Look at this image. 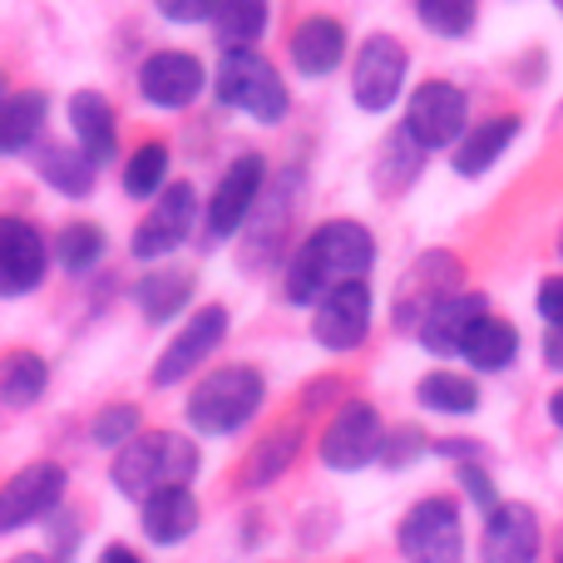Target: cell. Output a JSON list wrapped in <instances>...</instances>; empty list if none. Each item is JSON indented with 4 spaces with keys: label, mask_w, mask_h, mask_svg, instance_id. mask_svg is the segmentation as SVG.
<instances>
[{
    "label": "cell",
    "mask_w": 563,
    "mask_h": 563,
    "mask_svg": "<svg viewBox=\"0 0 563 563\" xmlns=\"http://www.w3.org/2000/svg\"><path fill=\"white\" fill-rule=\"evenodd\" d=\"M45 390H49L45 356H35V351H10L5 366H0V400H5L10 410H25V406H35Z\"/></svg>",
    "instance_id": "83f0119b"
},
{
    "label": "cell",
    "mask_w": 563,
    "mask_h": 563,
    "mask_svg": "<svg viewBox=\"0 0 563 563\" xmlns=\"http://www.w3.org/2000/svg\"><path fill=\"white\" fill-rule=\"evenodd\" d=\"M544 361H549L554 371H563V321L544 331Z\"/></svg>",
    "instance_id": "b9f144b4"
},
{
    "label": "cell",
    "mask_w": 563,
    "mask_h": 563,
    "mask_svg": "<svg viewBox=\"0 0 563 563\" xmlns=\"http://www.w3.org/2000/svg\"><path fill=\"white\" fill-rule=\"evenodd\" d=\"M144 435V410L129 406V400H119V406H104L95 420H89V440L104 450H124L129 440Z\"/></svg>",
    "instance_id": "e575fe53"
},
{
    "label": "cell",
    "mask_w": 563,
    "mask_h": 563,
    "mask_svg": "<svg viewBox=\"0 0 563 563\" xmlns=\"http://www.w3.org/2000/svg\"><path fill=\"white\" fill-rule=\"evenodd\" d=\"M194 223H198V194L188 184H168L164 194H158V208L134 228L129 253H134L139 263H164V257H174L178 247L194 238Z\"/></svg>",
    "instance_id": "5bb4252c"
},
{
    "label": "cell",
    "mask_w": 563,
    "mask_h": 563,
    "mask_svg": "<svg viewBox=\"0 0 563 563\" xmlns=\"http://www.w3.org/2000/svg\"><path fill=\"white\" fill-rule=\"evenodd\" d=\"M55 257H59V267H65L69 277L95 273V263L104 257V228H99V223H69V228H59Z\"/></svg>",
    "instance_id": "1f68e13d"
},
{
    "label": "cell",
    "mask_w": 563,
    "mask_h": 563,
    "mask_svg": "<svg viewBox=\"0 0 563 563\" xmlns=\"http://www.w3.org/2000/svg\"><path fill=\"white\" fill-rule=\"evenodd\" d=\"M263 188H267V158L263 154H238L233 164L223 168V178H218L213 198H208V218H203L208 243H228V238L243 233V223L253 218V208L263 203Z\"/></svg>",
    "instance_id": "ba28073f"
},
{
    "label": "cell",
    "mask_w": 563,
    "mask_h": 563,
    "mask_svg": "<svg viewBox=\"0 0 563 563\" xmlns=\"http://www.w3.org/2000/svg\"><path fill=\"white\" fill-rule=\"evenodd\" d=\"M223 336H228V307H218V301L198 307L194 317L184 321V331H178V336L168 341L164 351H158V361H154V371H148V380H154L158 390H168V386H178V380H188L208 356H213L218 346H223Z\"/></svg>",
    "instance_id": "7c38bea8"
},
{
    "label": "cell",
    "mask_w": 563,
    "mask_h": 563,
    "mask_svg": "<svg viewBox=\"0 0 563 563\" xmlns=\"http://www.w3.org/2000/svg\"><path fill=\"white\" fill-rule=\"evenodd\" d=\"M549 420H554V426L563 430V386L554 390V396H549Z\"/></svg>",
    "instance_id": "ee69618b"
},
{
    "label": "cell",
    "mask_w": 563,
    "mask_h": 563,
    "mask_svg": "<svg viewBox=\"0 0 563 563\" xmlns=\"http://www.w3.org/2000/svg\"><path fill=\"white\" fill-rule=\"evenodd\" d=\"M406 563H465V519L450 495H430L406 509L396 529Z\"/></svg>",
    "instance_id": "5b68a950"
},
{
    "label": "cell",
    "mask_w": 563,
    "mask_h": 563,
    "mask_svg": "<svg viewBox=\"0 0 563 563\" xmlns=\"http://www.w3.org/2000/svg\"><path fill=\"white\" fill-rule=\"evenodd\" d=\"M460 489H465V495L475 499V505L485 509V515H489V509H499V505H505V499L495 495V479H489L485 470H479V460H470V465H460Z\"/></svg>",
    "instance_id": "74e56055"
},
{
    "label": "cell",
    "mask_w": 563,
    "mask_h": 563,
    "mask_svg": "<svg viewBox=\"0 0 563 563\" xmlns=\"http://www.w3.org/2000/svg\"><path fill=\"white\" fill-rule=\"evenodd\" d=\"M45 114H49V95L45 89H15L0 104V154H25L30 144H40L45 134Z\"/></svg>",
    "instance_id": "cb8c5ba5"
},
{
    "label": "cell",
    "mask_w": 563,
    "mask_h": 563,
    "mask_svg": "<svg viewBox=\"0 0 563 563\" xmlns=\"http://www.w3.org/2000/svg\"><path fill=\"white\" fill-rule=\"evenodd\" d=\"M460 356H465L475 371H489V376H495V371H509L519 361V331H515V321L489 317V311H485V317L475 321V331L465 336V351H460Z\"/></svg>",
    "instance_id": "4316f807"
},
{
    "label": "cell",
    "mask_w": 563,
    "mask_h": 563,
    "mask_svg": "<svg viewBox=\"0 0 563 563\" xmlns=\"http://www.w3.org/2000/svg\"><path fill=\"white\" fill-rule=\"evenodd\" d=\"M297 455H301V430H297V426L267 430V435L257 440V445L247 450V460H243V489H267V485H277V479L287 475L291 465H297Z\"/></svg>",
    "instance_id": "484cf974"
},
{
    "label": "cell",
    "mask_w": 563,
    "mask_h": 563,
    "mask_svg": "<svg viewBox=\"0 0 563 563\" xmlns=\"http://www.w3.org/2000/svg\"><path fill=\"white\" fill-rule=\"evenodd\" d=\"M198 499L188 485H168V489H154V495L139 505V525H144V539L158 549H174L184 544L188 534L198 529Z\"/></svg>",
    "instance_id": "d6986e66"
},
{
    "label": "cell",
    "mask_w": 563,
    "mask_h": 563,
    "mask_svg": "<svg viewBox=\"0 0 563 563\" xmlns=\"http://www.w3.org/2000/svg\"><path fill=\"white\" fill-rule=\"evenodd\" d=\"M559 257H563V228H559Z\"/></svg>",
    "instance_id": "bcb514c9"
},
{
    "label": "cell",
    "mask_w": 563,
    "mask_h": 563,
    "mask_svg": "<svg viewBox=\"0 0 563 563\" xmlns=\"http://www.w3.org/2000/svg\"><path fill=\"white\" fill-rule=\"evenodd\" d=\"M336 396H341V376H317V380H307V390H301V410H321Z\"/></svg>",
    "instance_id": "ab89813d"
},
{
    "label": "cell",
    "mask_w": 563,
    "mask_h": 563,
    "mask_svg": "<svg viewBox=\"0 0 563 563\" xmlns=\"http://www.w3.org/2000/svg\"><path fill=\"white\" fill-rule=\"evenodd\" d=\"M489 311V297L485 291H455L445 297L426 321H420L416 341L430 351V356H460L465 351V336L475 331V321Z\"/></svg>",
    "instance_id": "ac0fdd59"
},
{
    "label": "cell",
    "mask_w": 563,
    "mask_h": 563,
    "mask_svg": "<svg viewBox=\"0 0 563 563\" xmlns=\"http://www.w3.org/2000/svg\"><path fill=\"white\" fill-rule=\"evenodd\" d=\"M420 158H426V148L416 144V134L410 129H396V134L386 139V148H380V164H376V188L380 194H406L410 178L420 174Z\"/></svg>",
    "instance_id": "4dcf8cb0"
},
{
    "label": "cell",
    "mask_w": 563,
    "mask_h": 563,
    "mask_svg": "<svg viewBox=\"0 0 563 563\" xmlns=\"http://www.w3.org/2000/svg\"><path fill=\"white\" fill-rule=\"evenodd\" d=\"M416 400L426 410H435V416H475L479 386L470 376H460V371H430V376H420Z\"/></svg>",
    "instance_id": "f1b7e54d"
},
{
    "label": "cell",
    "mask_w": 563,
    "mask_h": 563,
    "mask_svg": "<svg viewBox=\"0 0 563 563\" xmlns=\"http://www.w3.org/2000/svg\"><path fill=\"white\" fill-rule=\"evenodd\" d=\"M267 30V0H223L213 15V35L223 49H253Z\"/></svg>",
    "instance_id": "f546056e"
},
{
    "label": "cell",
    "mask_w": 563,
    "mask_h": 563,
    "mask_svg": "<svg viewBox=\"0 0 563 563\" xmlns=\"http://www.w3.org/2000/svg\"><path fill=\"white\" fill-rule=\"evenodd\" d=\"M65 489H69V475L55 460H35V465L15 470L5 479V489H0V534H20L35 519H49L65 505Z\"/></svg>",
    "instance_id": "8fae6325"
},
{
    "label": "cell",
    "mask_w": 563,
    "mask_h": 563,
    "mask_svg": "<svg viewBox=\"0 0 563 563\" xmlns=\"http://www.w3.org/2000/svg\"><path fill=\"white\" fill-rule=\"evenodd\" d=\"M194 287H198V277L188 273V267L158 263L154 273L139 277V287H134V307L144 311L148 327H158V321H174L178 311H188V301H194Z\"/></svg>",
    "instance_id": "603a6c76"
},
{
    "label": "cell",
    "mask_w": 563,
    "mask_h": 563,
    "mask_svg": "<svg viewBox=\"0 0 563 563\" xmlns=\"http://www.w3.org/2000/svg\"><path fill=\"white\" fill-rule=\"evenodd\" d=\"M435 455H450V460H460V465H470V460H479V445L475 440H435Z\"/></svg>",
    "instance_id": "60d3db41"
},
{
    "label": "cell",
    "mask_w": 563,
    "mask_h": 563,
    "mask_svg": "<svg viewBox=\"0 0 563 563\" xmlns=\"http://www.w3.org/2000/svg\"><path fill=\"white\" fill-rule=\"evenodd\" d=\"M539 317H544L549 327H559V321H563V277H544V282H539Z\"/></svg>",
    "instance_id": "f35d334b"
},
{
    "label": "cell",
    "mask_w": 563,
    "mask_h": 563,
    "mask_svg": "<svg viewBox=\"0 0 563 563\" xmlns=\"http://www.w3.org/2000/svg\"><path fill=\"white\" fill-rule=\"evenodd\" d=\"M371 267H376V238H371V228L356 223V218H331V223H321L291 253L282 287H287V301L317 307L321 291L341 287V282H366Z\"/></svg>",
    "instance_id": "6da1fadb"
},
{
    "label": "cell",
    "mask_w": 563,
    "mask_h": 563,
    "mask_svg": "<svg viewBox=\"0 0 563 563\" xmlns=\"http://www.w3.org/2000/svg\"><path fill=\"white\" fill-rule=\"evenodd\" d=\"M371 317H376V301H371L366 282H341V287L321 291L311 307V336H317V346L341 356L371 336Z\"/></svg>",
    "instance_id": "4fadbf2b"
},
{
    "label": "cell",
    "mask_w": 563,
    "mask_h": 563,
    "mask_svg": "<svg viewBox=\"0 0 563 563\" xmlns=\"http://www.w3.org/2000/svg\"><path fill=\"white\" fill-rule=\"evenodd\" d=\"M519 139V114H495V119H479L465 139L455 144V174L460 178H479L509 154V144Z\"/></svg>",
    "instance_id": "7402d4cb"
},
{
    "label": "cell",
    "mask_w": 563,
    "mask_h": 563,
    "mask_svg": "<svg viewBox=\"0 0 563 563\" xmlns=\"http://www.w3.org/2000/svg\"><path fill=\"white\" fill-rule=\"evenodd\" d=\"M5 563H59L55 554H15V559H5Z\"/></svg>",
    "instance_id": "f6af8a7d"
},
{
    "label": "cell",
    "mask_w": 563,
    "mask_h": 563,
    "mask_svg": "<svg viewBox=\"0 0 563 563\" xmlns=\"http://www.w3.org/2000/svg\"><path fill=\"white\" fill-rule=\"evenodd\" d=\"M35 168L59 198H89L95 194V158L69 144H35Z\"/></svg>",
    "instance_id": "d4e9b609"
},
{
    "label": "cell",
    "mask_w": 563,
    "mask_h": 563,
    "mask_svg": "<svg viewBox=\"0 0 563 563\" xmlns=\"http://www.w3.org/2000/svg\"><path fill=\"white\" fill-rule=\"evenodd\" d=\"M168 188V148L139 144L124 164V194L129 198H158Z\"/></svg>",
    "instance_id": "836d02e7"
},
{
    "label": "cell",
    "mask_w": 563,
    "mask_h": 563,
    "mask_svg": "<svg viewBox=\"0 0 563 563\" xmlns=\"http://www.w3.org/2000/svg\"><path fill=\"white\" fill-rule=\"evenodd\" d=\"M554 563H563V559H554Z\"/></svg>",
    "instance_id": "c3c4849f"
},
{
    "label": "cell",
    "mask_w": 563,
    "mask_h": 563,
    "mask_svg": "<svg viewBox=\"0 0 563 563\" xmlns=\"http://www.w3.org/2000/svg\"><path fill=\"white\" fill-rule=\"evenodd\" d=\"M213 89H218V104L223 109H238V114L257 119V124H282L291 109L277 65L263 59L257 49H223Z\"/></svg>",
    "instance_id": "277c9868"
},
{
    "label": "cell",
    "mask_w": 563,
    "mask_h": 563,
    "mask_svg": "<svg viewBox=\"0 0 563 563\" xmlns=\"http://www.w3.org/2000/svg\"><path fill=\"white\" fill-rule=\"evenodd\" d=\"M465 124H470V99H465V89L450 85V79H426L406 104V129L416 134V144L426 148V154L460 144V139L470 134Z\"/></svg>",
    "instance_id": "30bf717a"
},
{
    "label": "cell",
    "mask_w": 563,
    "mask_h": 563,
    "mask_svg": "<svg viewBox=\"0 0 563 563\" xmlns=\"http://www.w3.org/2000/svg\"><path fill=\"white\" fill-rule=\"evenodd\" d=\"M263 400H267L263 371L247 366V361H233V366L208 371V376L188 390L184 416H188V426H194L198 435L223 440V435H238V430L263 410Z\"/></svg>",
    "instance_id": "3957f363"
},
{
    "label": "cell",
    "mask_w": 563,
    "mask_h": 563,
    "mask_svg": "<svg viewBox=\"0 0 563 563\" xmlns=\"http://www.w3.org/2000/svg\"><path fill=\"white\" fill-rule=\"evenodd\" d=\"M291 69L307 79H327L346 59V25L331 15H307L291 30Z\"/></svg>",
    "instance_id": "ffe728a7"
},
{
    "label": "cell",
    "mask_w": 563,
    "mask_h": 563,
    "mask_svg": "<svg viewBox=\"0 0 563 563\" xmlns=\"http://www.w3.org/2000/svg\"><path fill=\"white\" fill-rule=\"evenodd\" d=\"M380 450H386V426H380V410L371 400H341L331 426L321 430V465L336 470V475H356V470L376 465Z\"/></svg>",
    "instance_id": "8992f818"
},
{
    "label": "cell",
    "mask_w": 563,
    "mask_h": 563,
    "mask_svg": "<svg viewBox=\"0 0 563 563\" xmlns=\"http://www.w3.org/2000/svg\"><path fill=\"white\" fill-rule=\"evenodd\" d=\"M420 455H435V440H426V430H420V426H396L386 435L380 465H386V470H410Z\"/></svg>",
    "instance_id": "d590c367"
},
{
    "label": "cell",
    "mask_w": 563,
    "mask_h": 563,
    "mask_svg": "<svg viewBox=\"0 0 563 563\" xmlns=\"http://www.w3.org/2000/svg\"><path fill=\"white\" fill-rule=\"evenodd\" d=\"M208 85V69L188 49H154L139 65V95L154 109H188Z\"/></svg>",
    "instance_id": "9a60e30c"
},
{
    "label": "cell",
    "mask_w": 563,
    "mask_h": 563,
    "mask_svg": "<svg viewBox=\"0 0 563 563\" xmlns=\"http://www.w3.org/2000/svg\"><path fill=\"white\" fill-rule=\"evenodd\" d=\"M99 563H144V559H139L129 544H109L104 554H99Z\"/></svg>",
    "instance_id": "7bdbcfd3"
},
{
    "label": "cell",
    "mask_w": 563,
    "mask_h": 563,
    "mask_svg": "<svg viewBox=\"0 0 563 563\" xmlns=\"http://www.w3.org/2000/svg\"><path fill=\"white\" fill-rule=\"evenodd\" d=\"M223 0H154V10L174 25H198V20H213Z\"/></svg>",
    "instance_id": "8d00e7d4"
},
{
    "label": "cell",
    "mask_w": 563,
    "mask_h": 563,
    "mask_svg": "<svg viewBox=\"0 0 563 563\" xmlns=\"http://www.w3.org/2000/svg\"><path fill=\"white\" fill-rule=\"evenodd\" d=\"M416 20L440 40H465L479 20V0H416Z\"/></svg>",
    "instance_id": "d6a6232c"
},
{
    "label": "cell",
    "mask_w": 563,
    "mask_h": 563,
    "mask_svg": "<svg viewBox=\"0 0 563 563\" xmlns=\"http://www.w3.org/2000/svg\"><path fill=\"white\" fill-rule=\"evenodd\" d=\"M539 549H544V525L534 505L505 499L499 509H489L485 534H479V563H534Z\"/></svg>",
    "instance_id": "2e32d148"
},
{
    "label": "cell",
    "mask_w": 563,
    "mask_h": 563,
    "mask_svg": "<svg viewBox=\"0 0 563 563\" xmlns=\"http://www.w3.org/2000/svg\"><path fill=\"white\" fill-rule=\"evenodd\" d=\"M406 69H410V49L396 35H366L351 65V99L366 114H386L396 104V95L406 89Z\"/></svg>",
    "instance_id": "9c48e42d"
},
{
    "label": "cell",
    "mask_w": 563,
    "mask_h": 563,
    "mask_svg": "<svg viewBox=\"0 0 563 563\" xmlns=\"http://www.w3.org/2000/svg\"><path fill=\"white\" fill-rule=\"evenodd\" d=\"M69 134H75V144L85 148L95 164H109L114 148H119L114 104H109L99 89H79V95H69Z\"/></svg>",
    "instance_id": "44dd1931"
},
{
    "label": "cell",
    "mask_w": 563,
    "mask_h": 563,
    "mask_svg": "<svg viewBox=\"0 0 563 563\" xmlns=\"http://www.w3.org/2000/svg\"><path fill=\"white\" fill-rule=\"evenodd\" d=\"M460 257L435 247V253H420L416 263L406 267V277L396 282V297H390V321L396 331H420V321L440 307L445 297H455L460 287Z\"/></svg>",
    "instance_id": "52a82bcc"
},
{
    "label": "cell",
    "mask_w": 563,
    "mask_h": 563,
    "mask_svg": "<svg viewBox=\"0 0 563 563\" xmlns=\"http://www.w3.org/2000/svg\"><path fill=\"white\" fill-rule=\"evenodd\" d=\"M554 10H559V15H563V0H554Z\"/></svg>",
    "instance_id": "7dc6e473"
},
{
    "label": "cell",
    "mask_w": 563,
    "mask_h": 563,
    "mask_svg": "<svg viewBox=\"0 0 563 563\" xmlns=\"http://www.w3.org/2000/svg\"><path fill=\"white\" fill-rule=\"evenodd\" d=\"M49 247L35 223L0 218V297H30L45 282Z\"/></svg>",
    "instance_id": "e0dca14e"
},
{
    "label": "cell",
    "mask_w": 563,
    "mask_h": 563,
    "mask_svg": "<svg viewBox=\"0 0 563 563\" xmlns=\"http://www.w3.org/2000/svg\"><path fill=\"white\" fill-rule=\"evenodd\" d=\"M203 455L188 435H174V430H144L139 440H129L124 450H114V465H109V485L124 499H139L144 505L154 489L168 485H188L198 475Z\"/></svg>",
    "instance_id": "7a4b0ae2"
}]
</instances>
